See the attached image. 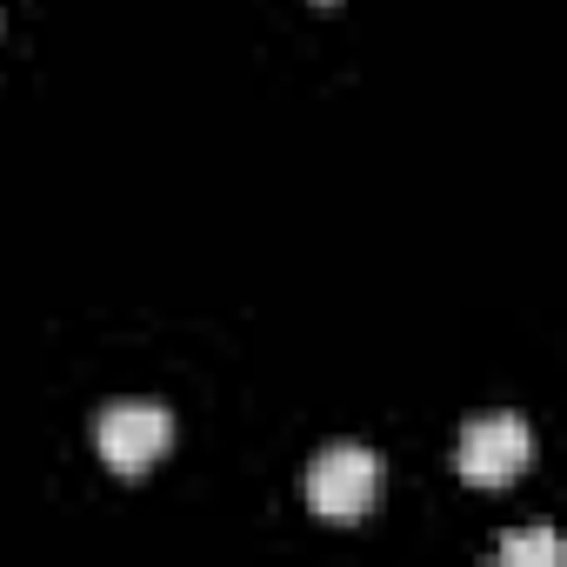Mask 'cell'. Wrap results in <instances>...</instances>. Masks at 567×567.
<instances>
[{
	"label": "cell",
	"mask_w": 567,
	"mask_h": 567,
	"mask_svg": "<svg viewBox=\"0 0 567 567\" xmlns=\"http://www.w3.org/2000/svg\"><path fill=\"white\" fill-rule=\"evenodd\" d=\"M374 494H381V461L354 441L341 447H321L315 467H308V507L328 520V527H354L374 514Z\"/></svg>",
	"instance_id": "obj_1"
},
{
	"label": "cell",
	"mask_w": 567,
	"mask_h": 567,
	"mask_svg": "<svg viewBox=\"0 0 567 567\" xmlns=\"http://www.w3.org/2000/svg\"><path fill=\"white\" fill-rule=\"evenodd\" d=\"M527 461H534V434L520 414H487L454 441V474L467 487H507L527 474Z\"/></svg>",
	"instance_id": "obj_2"
},
{
	"label": "cell",
	"mask_w": 567,
	"mask_h": 567,
	"mask_svg": "<svg viewBox=\"0 0 567 567\" xmlns=\"http://www.w3.org/2000/svg\"><path fill=\"white\" fill-rule=\"evenodd\" d=\"M94 441H101V461H107L121 481H141V474L167 454V441H174V414L154 408V401H114V408L101 414Z\"/></svg>",
	"instance_id": "obj_3"
},
{
	"label": "cell",
	"mask_w": 567,
	"mask_h": 567,
	"mask_svg": "<svg viewBox=\"0 0 567 567\" xmlns=\"http://www.w3.org/2000/svg\"><path fill=\"white\" fill-rule=\"evenodd\" d=\"M501 560L507 567H554L560 560V540L554 534H507L501 540Z\"/></svg>",
	"instance_id": "obj_4"
}]
</instances>
